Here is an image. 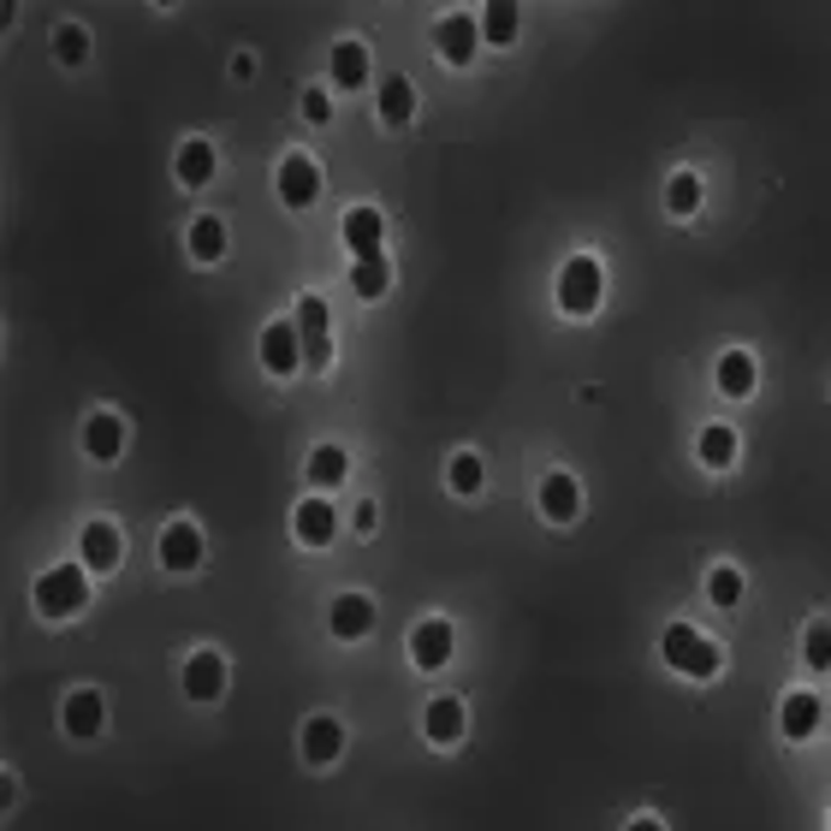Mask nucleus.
<instances>
[{
  "label": "nucleus",
  "instance_id": "24",
  "mask_svg": "<svg viewBox=\"0 0 831 831\" xmlns=\"http://www.w3.org/2000/svg\"><path fill=\"white\" fill-rule=\"evenodd\" d=\"M179 179L191 184V191H196V184H209V179H214V143H202V137H191V143H184V149H179Z\"/></svg>",
  "mask_w": 831,
  "mask_h": 831
},
{
  "label": "nucleus",
  "instance_id": "17",
  "mask_svg": "<svg viewBox=\"0 0 831 831\" xmlns=\"http://www.w3.org/2000/svg\"><path fill=\"white\" fill-rule=\"evenodd\" d=\"M422 731H428V742H440V749H451V742L463 737V707L451 701V695H434L428 712H422Z\"/></svg>",
  "mask_w": 831,
  "mask_h": 831
},
{
  "label": "nucleus",
  "instance_id": "2",
  "mask_svg": "<svg viewBox=\"0 0 831 831\" xmlns=\"http://www.w3.org/2000/svg\"><path fill=\"white\" fill-rule=\"evenodd\" d=\"M600 291H606V273L594 256H571L559 273V310L564 315H594L600 310Z\"/></svg>",
  "mask_w": 831,
  "mask_h": 831
},
{
  "label": "nucleus",
  "instance_id": "33",
  "mask_svg": "<svg viewBox=\"0 0 831 831\" xmlns=\"http://www.w3.org/2000/svg\"><path fill=\"white\" fill-rule=\"evenodd\" d=\"M481 458L475 451H458V458H451V493H481Z\"/></svg>",
  "mask_w": 831,
  "mask_h": 831
},
{
  "label": "nucleus",
  "instance_id": "36",
  "mask_svg": "<svg viewBox=\"0 0 831 831\" xmlns=\"http://www.w3.org/2000/svg\"><path fill=\"white\" fill-rule=\"evenodd\" d=\"M374 523H381V512H374V505H357V529H362V535H369V529H374Z\"/></svg>",
  "mask_w": 831,
  "mask_h": 831
},
{
  "label": "nucleus",
  "instance_id": "34",
  "mask_svg": "<svg viewBox=\"0 0 831 831\" xmlns=\"http://www.w3.org/2000/svg\"><path fill=\"white\" fill-rule=\"evenodd\" d=\"M801 660H808L813 672H826V665H831V624H813V630H808V648H801Z\"/></svg>",
  "mask_w": 831,
  "mask_h": 831
},
{
  "label": "nucleus",
  "instance_id": "28",
  "mask_svg": "<svg viewBox=\"0 0 831 831\" xmlns=\"http://www.w3.org/2000/svg\"><path fill=\"white\" fill-rule=\"evenodd\" d=\"M191 256L196 261H221L226 256V226L214 221V214H202V221L191 226Z\"/></svg>",
  "mask_w": 831,
  "mask_h": 831
},
{
  "label": "nucleus",
  "instance_id": "27",
  "mask_svg": "<svg viewBox=\"0 0 831 831\" xmlns=\"http://www.w3.org/2000/svg\"><path fill=\"white\" fill-rule=\"evenodd\" d=\"M386 285H392V268H386V256H362L357 268H351V291H357V297H381Z\"/></svg>",
  "mask_w": 831,
  "mask_h": 831
},
{
  "label": "nucleus",
  "instance_id": "13",
  "mask_svg": "<svg viewBox=\"0 0 831 831\" xmlns=\"http://www.w3.org/2000/svg\"><path fill=\"white\" fill-rule=\"evenodd\" d=\"M475 36H481V24H475V19H463V12H451V19L440 24V31H434V48H440L451 66H470Z\"/></svg>",
  "mask_w": 831,
  "mask_h": 831
},
{
  "label": "nucleus",
  "instance_id": "3",
  "mask_svg": "<svg viewBox=\"0 0 831 831\" xmlns=\"http://www.w3.org/2000/svg\"><path fill=\"white\" fill-rule=\"evenodd\" d=\"M665 665L683 677H712L719 672V648L701 636V630H689V624H672L665 630Z\"/></svg>",
  "mask_w": 831,
  "mask_h": 831
},
{
  "label": "nucleus",
  "instance_id": "10",
  "mask_svg": "<svg viewBox=\"0 0 831 831\" xmlns=\"http://www.w3.org/2000/svg\"><path fill=\"white\" fill-rule=\"evenodd\" d=\"M120 559H125L120 529L113 523H90L83 529V571H120Z\"/></svg>",
  "mask_w": 831,
  "mask_h": 831
},
{
  "label": "nucleus",
  "instance_id": "35",
  "mask_svg": "<svg viewBox=\"0 0 831 831\" xmlns=\"http://www.w3.org/2000/svg\"><path fill=\"white\" fill-rule=\"evenodd\" d=\"M303 120H310V125H327L333 120V108H327V96H321V90L303 96Z\"/></svg>",
  "mask_w": 831,
  "mask_h": 831
},
{
  "label": "nucleus",
  "instance_id": "32",
  "mask_svg": "<svg viewBox=\"0 0 831 831\" xmlns=\"http://www.w3.org/2000/svg\"><path fill=\"white\" fill-rule=\"evenodd\" d=\"M707 600H712V606H737V600H742V571L719 564V571L707 576Z\"/></svg>",
  "mask_w": 831,
  "mask_h": 831
},
{
  "label": "nucleus",
  "instance_id": "9",
  "mask_svg": "<svg viewBox=\"0 0 831 831\" xmlns=\"http://www.w3.org/2000/svg\"><path fill=\"white\" fill-rule=\"evenodd\" d=\"M411 660L422 665V672H440V665L451 660V624H446V618L416 624V636H411Z\"/></svg>",
  "mask_w": 831,
  "mask_h": 831
},
{
  "label": "nucleus",
  "instance_id": "12",
  "mask_svg": "<svg viewBox=\"0 0 831 831\" xmlns=\"http://www.w3.org/2000/svg\"><path fill=\"white\" fill-rule=\"evenodd\" d=\"M291 529H297V541H303V547H327L333 535H339V517H333V505H327V499H303V505H297V517H291Z\"/></svg>",
  "mask_w": 831,
  "mask_h": 831
},
{
  "label": "nucleus",
  "instance_id": "4",
  "mask_svg": "<svg viewBox=\"0 0 831 831\" xmlns=\"http://www.w3.org/2000/svg\"><path fill=\"white\" fill-rule=\"evenodd\" d=\"M315 196H321V167L310 155H285L280 160V202L285 209H310Z\"/></svg>",
  "mask_w": 831,
  "mask_h": 831
},
{
  "label": "nucleus",
  "instance_id": "29",
  "mask_svg": "<svg viewBox=\"0 0 831 831\" xmlns=\"http://www.w3.org/2000/svg\"><path fill=\"white\" fill-rule=\"evenodd\" d=\"M665 209H672V214H695V209H701V179H695V172H677V179L665 184Z\"/></svg>",
  "mask_w": 831,
  "mask_h": 831
},
{
  "label": "nucleus",
  "instance_id": "21",
  "mask_svg": "<svg viewBox=\"0 0 831 831\" xmlns=\"http://www.w3.org/2000/svg\"><path fill=\"white\" fill-rule=\"evenodd\" d=\"M411 113H416V90H411V78H386L381 83V120L398 131V125H411Z\"/></svg>",
  "mask_w": 831,
  "mask_h": 831
},
{
  "label": "nucleus",
  "instance_id": "7",
  "mask_svg": "<svg viewBox=\"0 0 831 831\" xmlns=\"http://www.w3.org/2000/svg\"><path fill=\"white\" fill-rule=\"evenodd\" d=\"M261 362H268V374H297L303 362V339L291 321H273L268 333H261Z\"/></svg>",
  "mask_w": 831,
  "mask_h": 831
},
{
  "label": "nucleus",
  "instance_id": "14",
  "mask_svg": "<svg viewBox=\"0 0 831 831\" xmlns=\"http://www.w3.org/2000/svg\"><path fill=\"white\" fill-rule=\"evenodd\" d=\"M820 719H826V707H820V695H808V689H796L790 701H784V712H778V725H784L790 742H808L813 731H820Z\"/></svg>",
  "mask_w": 831,
  "mask_h": 831
},
{
  "label": "nucleus",
  "instance_id": "16",
  "mask_svg": "<svg viewBox=\"0 0 831 831\" xmlns=\"http://www.w3.org/2000/svg\"><path fill=\"white\" fill-rule=\"evenodd\" d=\"M381 238H386V221H381V209H351L345 214V244L362 256H381Z\"/></svg>",
  "mask_w": 831,
  "mask_h": 831
},
{
  "label": "nucleus",
  "instance_id": "18",
  "mask_svg": "<svg viewBox=\"0 0 831 831\" xmlns=\"http://www.w3.org/2000/svg\"><path fill=\"white\" fill-rule=\"evenodd\" d=\"M339 749H345L339 719H310V725H303V761H310V766L339 761Z\"/></svg>",
  "mask_w": 831,
  "mask_h": 831
},
{
  "label": "nucleus",
  "instance_id": "20",
  "mask_svg": "<svg viewBox=\"0 0 831 831\" xmlns=\"http://www.w3.org/2000/svg\"><path fill=\"white\" fill-rule=\"evenodd\" d=\"M362 78H369V48H362V42H339V48H333V83H339V90H357Z\"/></svg>",
  "mask_w": 831,
  "mask_h": 831
},
{
  "label": "nucleus",
  "instance_id": "11",
  "mask_svg": "<svg viewBox=\"0 0 831 831\" xmlns=\"http://www.w3.org/2000/svg\"><path fill=\"white\" fill-rule=\"evenodd\" d=\"M83 451H90L96 463H113L125 451V422L108 416V411H96L90 422H83Z\"/></svg>",
  "mask_w": 831,
  "mask_h": 831
},
{
  "label": "nucleus",
  "instance_id": "22",
  "mask_svg": "<svg viewBox=\"0 0 831 831\" xmlns=\"http://www.w3.org/2000/svg\"><path fill=\"white\" fill-rule=\"evenodd\" d=\"M719 392H725V398H749V392H754V357L749 351L719 357Z\"/></svg>",
  "mask_w": 831,
  "mask_h": 831
},
{
  "label": "nucleus",
  "instance_id": "37",
  "mask_svg": "<svg viewBox=\"0 0 831 831\" xmlns=\"http://www.w3.org/2000/svg\"><path fill=\"white\" fill-rule=\"evenodd\" d=\"M630 831H665L660 820H648V813H641V820H630Z\"/></svg>",
  "mask_w": 831,
  "mask_h": 831
},
{
  "label": "nucleus",
  "instance_id": "15",
  "mask_svg": "<svg viewBox=\"0 0 831 831\" xmlns=\"http://www.w3.org/2000/svg\"><path fill=\"white\" fill-rule=\"evenodd\" d=\"M101 695L96 689H71V701H66V712H60V725H66V737H78V742H90L96 731H101Z\"/></svg>",
  "mask_w": 831,
  "mask_h": 831
},
{
  "label": "nucleus",
  "instance_id": "8",
  "mask_svg": "<svg viewBox=\"0 0 831 831\" xmlns=\"http://www.w3.org/2000/svg\"><path fill=\"white\" fill-rule=\"evenodd\" d=\"M184 695H191V701H221L226 695L221 653H191V660H184Z\"/></svg>",
  "mask_w": 831,
  "mask_h": 831
},
{
  "label": "nucleus",
  "instance_id": "23",
  "mask_svg": "<svg viewBox=\"0 0 831 831\" xmlns=\"http://www.w3.org/2000/svg\"><path fill=\"white\" fill-rule=\"evenodd\" d=\"M345 470H351L345 446H315V451H310V487H339Z\"/></svg>",
  "mask_w": 831,
  "mask_h": 831
},
{
  "label": "nucleus",
  "instance_id": "6",
  "mask_svg": "<svg viewBox=\"0 0 831 831\" xmlns=\"http://www.w3.org/2000/svg\"><path fill=\"white\" fill-rule=\"evenodd\" d=\"M160 564H167V571H196L202 564V529L196 523H167V529H160Z\"/></svg>",
  "mask_w": 831,
  "mask_h": 831
},
{
  "label": "nucleus",
  "instance_id": "25",
  "mask_svg": "<svg viewBox=\"0 0 831 831\" xmlns=\"http://www.w3.org/2000/svg\"><path fill=\"white\" fill-rule=\"evenodd\" d=\"M701 463H707V470H731V463H737V434L725 428V422L701 428Z\"/></svg>",
  "mask_w": 831,
  "mask_h": 831
},
{
  "label": "nucleus",
  "instance_id": "31",
  "mask_svg": "<svg viewBox=\"0 0 831 831\" xmlns=\"http://www.w3.org/2000/svg\"><path fill=\"white\" fill-rule=\"evenodd\" d=\"M54 54H60L66 66H83V54H90V31H83V24H60V31H54Z\"/></svg>",
  "mask_w": 831,
  "mask_h": 831
},
{
  "label": "nucleus",
  "instance_id": "5",
  "mask_svg": "<svg viewBox=\"0 0 831 831\" xmlns=\"http://www.w3.org/2000/svg\"><path fill=\"white\" fill-rule=\"evenodd\" d=\"M327 630L339 636V641H362V636L374 630V600H369V594H339L333 611H327Z\"/></svg>",
  "mask_w": 831,
  "mask_h": 831
},
{
  "label": "nucleus",
  "instance_id": "19",
  "mask_svg": "<svg viewBox=\"0 0 831 831\" xmlns=\"http://www.w3.org/2000/svg\"><path fill=\"white\" fill-rule=\"evenodd\" d=\"M541 512L552 523H571L582 512V487H576V475H547L541 481Z\"/></svg>",
  "mask_w": 831,
  "mask_h": 831
},
{
  "label": "nucleus",
  "instance_id": "26",
  "mask_svg": "<svg viewBox=\"0 0 831 831\" xmlns=\"http://www.w3.org/2000/svg\"><path fill=\"white\" fill-rule=\"evenodd\" d=\"M517 19H523V12L512 7V0H493V7L481 12V36L505 48V42H517Z\"/></svg>",
  "mask_w": 831,
  "mask_h": 831
},
{
  "label": "nucleus",
  "instance_id": "30",
  "mask_svg": "<svg viewBox=\"0 0 831 831\" xmlns=\"http://www.w3.org/2000/svg\"><path fill=\"white\" fill-rule=\"evenodd\" d=\"M297 339H303V345L327 339V303H321V297H303V303H297Z\"/></svg>",
  "mask_w": 831,
  "mask_h": 831
},
{
  "label": "nucleus",
  "instance_id": "1",
  "mask_svg": "<svg viewBox=\"0 0 831 831\" xmlns=\"http://www.w3.org/2000/svg\"><path fill=\"white\" fill-rule=\"evenodd\" d=\"M83 606H90L83 564H54V571L36 576V611H42V618H78Z\"/></svg>",
  "mask_w": 831,
  "mask_h": 831
}]
</instances>
